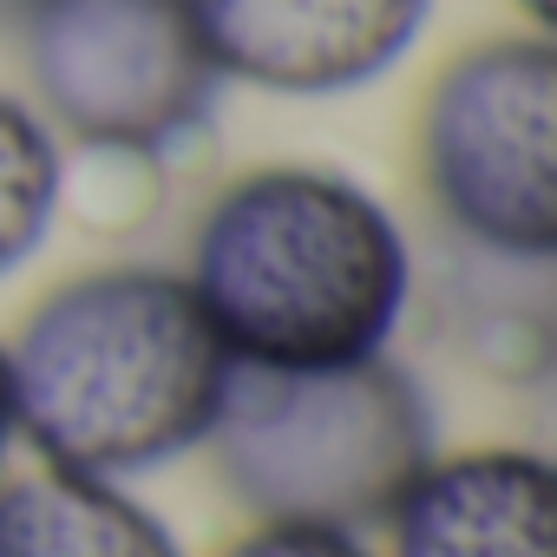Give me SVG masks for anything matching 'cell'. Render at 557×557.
<instances>
[{
  "instance_id": "obj_1",
  "label": "cell",
  "mask_w": 557,
  "mask_h": 557,
  "mask_svg": "<svg viewBox=\"0 0 557 557\" xmlns=\"http://www.w3.org/2000/svg\"><path fill=\"white\" fill-rule=\"evenodd\" d=\"M184 283L243 374H309L394 342L413 249L368 184L329 164H256L197 216Z\"/></svg>"
},
{
  "instance_id": "obj_2",
  "label": "cell",
  "mask_w": 557,
  "mask_h": 557,
  "mask_svg": "<svg viewBox=\"0 0 557 557\" xmlns=\"http://www.w3.org/2000/svg\"><path fill=\"white\" fill-rule=\"evenodd\" d=\"M8 420L86 479H132L203 446L236 361L203 322L184 275L112 262L53 283L0 342Z\"/></svg>"
},
{
  "instance_id": "obj_3",
  "label": "cell",
  "mask_w": 557,
  "mask_h": 557,
  "mask_svg": "<svg viewBox=\"0 0 557 557\" xmlns=\"http://www.w3.org/2000/svg\"><path fill=\"white\" fill-rule=\"evenodd\" d=\"M203 446L256 524L361 537L368 524H387V511L426 472L433 413L420 381L387 355L309 374L236 368Z\"/></svg>"
},
{
  "instance_id": "obj_4",
  "label": "cell",
  "mask_w": 557,
  "mask_h": 557,
  "mask_svg": "<svg viewBox=\"0 0 557 557\" xmlns=\"http://www.w3.org/2000/svg\"><path fill=\"white\" fill-rule=\"evenodd\" d=\"M433 210L505 262L557 249V47L544 27L492 34L440 66L420 106Z\"/></svg>"
},
{
  "instance_id": "obj_5",
  "label": "cell",
  "mask_w": 557,
  "mask_h": 557,
  "mask_svg": "<svg viewBox=\"0 0 557 557\" xmlns=\"http://www.w3.org/2000/svg\"><path fill=\"white\" fill-rule=\"evenodd\" d=\"M21 60L47 132L92 151H164L223 86L190 0H21Z\"/></svg>"
},
{
  "instance_id": "obj_6",
  "label": "cell",
  "mask_w": 557,
  "mask_h": 557,
  "mask_svg": "<svg viewBox=\"0 0 557 557\" xmlns=\"http://www.w3.org/2000/svg\"><path fill=\"white\" fill-rule=\"evenodd\" d=\"M223 79L283 99H335L394 73L433 0H190Z\"/></svg>"
},
{
  "instance_id": "obj_7",
  "label": "cell",
  "mask_w": 557,
  "mask_h": 557,
  "mask_svg": "<svg viewBox=\"0 0 557 557\" xmlns=\"http://www.w3.org/2000/svg\"><path fill=\"white\" fill-rule=\"evenodd\" d=\"M387 531V557H557V472L524 446L433 453Z\"/></svg>"
},
{
  "instance_id": "obj_8",
  "label": "cell",
  "mask_w": 557,
  "mask_h": 557,
  "mask_svg": "<svg viewBox=\"0 0 557 557\" xmlns=\"http://www.w3.org/2000/svg\"><path fill=\"white\" fill-rule=\"evenodd\" d=\"M0 557H184V550L119 479L40 466L0 479Z\"/></svg>"
},
{
  "instance_id": "obj_9",
  "label": "cell",
  "mask_w": 557,
  "mask_h": 557,
  "mask_svg": "<svg viewBox=\"0 0 557 557\" xmlns=\"http://www.w3.org/2000/svg\"><path fill=\"white\" fill-rule=\"evenodd\" d=\"M60 190H66L60 138L27 99L0 92V275H14L47 243Z\"/></svg>"
},
{
  "instance_id": "obj_10",
  "label": "cell",
  "mask_w": 557,
  "mask_h": 557,
  "mask_svg": "<svg viewBox=\"0 0 557 557\" xmlns=\"http://www.w3.org/2000/svg\"><path fill=\"white\" fill-rule=\"evenodd\" d=\"M216 557H374L361 537L348 531H309V524H256L249 537H236Z\"/></svg>"
},
{
  "instance_id": "obj_11",
  "label": "cell",
  "mask_w": 557,
  "mask_h": 557,
  "mask_svg": "<svg viewBox=\"0 0 557 557\" xmlns=\"http://www.w3.org/2000/svg\"><path fill=\"white\" fill-rule=\"evenodd\" d=\"M518 8H524L531 27H550V21H557V0H518Z\"/></svg>"
},
{
  "instance_id": "obj_12",
  "label": "cell",
  "mask_w": 557,
  "mask_h": 557,
  "mask_svg": "<svg viewBox=\"0 0 557 557\" xmlns=\"http://www.w3.org/2000/svg\"><path fill=\"white\" fill-rule=\"evenodd\" d=\"M8 440H14V420H8V374H0V453H8Z\"/></svg>"
}]
</instances>
